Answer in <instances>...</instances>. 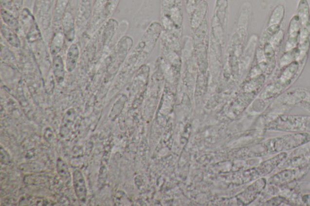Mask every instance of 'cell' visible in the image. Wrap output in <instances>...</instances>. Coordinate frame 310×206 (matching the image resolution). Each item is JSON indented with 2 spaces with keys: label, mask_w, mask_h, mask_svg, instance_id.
<instances>
[{
  "label": "cell",
  "mask_w": 310,
  "mask_h": 206,
  "mask_svg": "<svg viewBox=\"0 0 310 206\" xmlns=\"http://www.w3.org/2000/svg\"><path fill=\"white\" fill-rule=\"evenodd\" d=\"M57 171L59 175L64 179L69 180L70 178V173H69L68 166L61 158H58L57 160Z\"/></svg>",
  "instance_id": "cell-27"
},
{
  "label": "cell",
  "mask_w": 310,
  "mask_h": 206,
  "mask_svg": "<svg viewBox=\"0 0 310 206\" xmlns=\"http://www.w3.org/2000/svg\"><path fill=\"white\" fill-rule=\"evenodd\" d=\"M285 12H286V9H285L284 4H279L277 5L270 15L267 26H273V25H281L285 18Z\"/></svg>",
  "instance_id": "cell-22"
},
{
  "label": "cell",
  "mask_w": 310,
  "mask_h": 206,
  "mask_svg": "<svg viewBox=\"0 0 310 206\" xmlns=\"http://www.w3.org/2000/svg\"><path fill=\"white\" fill-rule=\"evenodd\" d=\"M259 45L262 47L265 59H266L267 63L269 64V69H268L267 76H270L274 73L276 67L277 53L276 50L274 49L269 41L265 42L263 44H259Z\"/></svg>",
  "instance_id": "cell-14"
},
{
  "label": "cell",
  "mask_w": 310,
  "mask_h": 206,
  "mask_svg": "<svg viewBox=\"0 0 310 206\" xmlns=\"http://www.w3.org/2000/svg\"><path fill=\"white\" fill-rule=\"evenodd\" d=\"M118 26V22L114 19H109L104 25L102 34H101V46H106L110 43L111 39L112 38L116 30H117Z\"/></svg>",
  "instance_id": "cell-19"
},
{
  "label": "cell",
  "mask_w": 310,
  "mask_h": 206,
  "mask_svg": "<svg viewBox=\"0 0 310 206\" xmlns=\"http://www.w3.org/2000/svg\"><path fill=\"white\" fill-rule=\"evenodd\" d=\"M1 33L2 38L14 48L19 49L21 46V41L18 35V33L13 29L7 26L4 23L1 24Z\"/></svg>",
  "instance_id": "cell-17"
},
{
  "label": "cell",
  "mask_w": 310,
  "mask_h": 206,
  "mask_svg": "<svg viewBox=\"0 0 310 206\" xmlns=\"http://www.w3.org/2000/svg\"><path fill=\"white\" fill-rule=\"evenodd\" d=\"M73 185L76 197L82 203L86 202L88 189H87L85 178L81 171L76 170L73 173Z\"/></svg>",
  "instance_id": "cell-9"
},
{
  "label": "cell",
  "mask_w": 310,
  "mask_h": 206,
  "mask_svg": "<svg viewBox=\"0 0 310 206\" xmlns=\"http://www.w3.org/2000/svg\"><path fill=\"white\" fill-rule=\"evenodd\" d=\"M79 56H80V51L78 46L75 43L72 44L67 52L65 64L66 69L69 73L74 71L76 68Z\"/></svg>",
  "instance_id": "cell-15"
},
{
  "label": "cell",
  "mask_w": 310,
  "mask_h": 206,
  "mask_svg": "<svg viewBox=\"0 0 310 206\" xmlns=\"http://www.w3.org/2000/svg\"><path fill=\"white\" fill-rule=\"evenodd\" d=\"M66 65L64 63L63 58L60 55L55 56L52 61V69L55 79L56 83L61 84L65 78Z\"/></svg>",
  "instance_id": "cell-18"
},
{
  "label": "cell",
  "mask_w": 310,
  "mask_h": 206,
  "mask_svg": "<svg viewBox=\"0 0 310 206\" xmlns=\"http://www.w3.org/2000/svg\"><path fill=\"white\" fill-rule=\"evenodd\" d=\"M302 26V21L298 15H294L290 19L289 28H288V34H300V31Z\"/></svg>",
  "instance_id": "cell-25"
},
{
  "label": "cell",
  "mask_w": 310,
  "mask_h": 206,
  "mask_svg": "<svg viewBox=\"0 0 310 206\" xmlns=\"http://www.w3.org/2000/svg\"><path fill=\"white\" fill-rule=\"evenodd\" d=\"M54 0H37L36 14L39 27L48 31L52 23V11Z\"/></svg>",
  "instance_id": "cell-8"
},
{
  "label": "cell",
  "mask_w": 310,
  "mask_h": 206,
  "mask_svg": "<svg viewBox=\"0 0 310 206\" xmlns=\"http://www.w3.org/2000/svg\"><path fill=\"white\" fill-rule=\"evenodd\" d=\"M20 23L27 40L30 43H36L43 40L40 27L30 10L25 7L21 10Z\"/></svg>",
  "instance_id": "cell-3"
},
{
  "label": "cell",
  "mask_w": 310,
  "mask_h": 206,
  "mask_svg": "<svg viewBox=\"0 0 310 206\" xmlns=\"http://www.w3.org/2000/svg\"><path fill=\"white\" fill-rule=\"evenodd\" d=\"M70 0H56L54 10L52 25L55 31L62 30V21L68 10Z\"/></svg>",
  "instance_id": "cell-11"
},
{
  "label": "cell",
  "mask_w": 310,
  "mask_h": 206,
  "mask_svg": "<svg viewBox=\"0 0 310 206\" xmlns=\"http://www.w3.org/2000/svg\"><path fill=\"white\" fill-rule=\"evenodd\" d=\"M75 118V112L73 109H71L66 113L63 119V128L66 131H69V127L73 125Z\"/></svg>",
  "instance_id": "cell-28"
},
{
  "label": "cell",
  "mask_w": 310,
  "mask_h": 206,
  "mask_svg": "<svg viewBox=\"0 0 310 206\" xmlns=\"http://www.w3.org/2000/svg\"><path fill=\"white\" fill-rule=\"evenodd\" d=\"M265 130L291 133L309 132L310 131V116L282 114L265 125Z\"/></svg>",
  "instance_id": "cell-2"
},
{
  "label": "cell",
  "mask_w": 310,
  "mask_h": 206,
  "mask_svg": "<svg viewBox=\"0 0 310 206\" xmlns=\"http://www.w3.org/2000/svg\"><path fill=\"white\" fill-rule=\"evenodd\" d=\"M310 165L304 168L283 169L269 178V184L271 186H281L301 180L309 173Z\"/></svg>",
  "instance_id": "cell-4"
},
{
  "label": "cell",
  "mask_w": 310,
  "mask_h": 206,
  "mask_svg": "<svg viewBox=\"0 0 310 206\" xmlns=\"http://www.w3.org/2000/svg\"><path fill=\"white\" fill-rule=\"evenodd\" d=\"M308 90V88L302 87L292 88L282 93L274 101L292 108L301 102L307 101Z\"/></svg>",
  "instance_id": "cell-7"
},
{
  "label": "cell",
  "mask_w": 310,
  "mask_h": 206,
  "mask_svg": "<svg viewBox=\"0 0 310 206\" xmlns=\"http://www.w3.org/2000/svg\"><path fill=\"white\" fill-rule=\"evenodd\" d=\"M1 7L8 10V11L15 13L13 6H12V0H1Z\"/></svg>",
  "instance_id": "cell-33"
},
{
  "label": "cell",
  "mask_w": 310,
  "mask_h": 206,
  "mask_svg": "<svg viewBox=\"0 0 310 206\" xmlns=\"http://www.w3.org/2000/svg\"><path fill=\"white\" fill-rule=\"evenodd\" d=\"M285 90L284 86L276 81L267 84L260 94V99L270 102L276 99Z\"/></svg>",
  "instance_id": "cell-13"
},
{
  "label": "cell",
  "mask_w": 310,
  "mask_h": 206,
  "mask_svg": "<svg viewBox=\"0 0 310 206\" xmlns=\"http://www.w3.org/2000/svg\"><path fill=\"white\" fill-rule=\"evenodd\" d=\"M1 16L2 21L7 26L13 29L17 33L20 32L22 28L20 21L17 19L13 12L1 7Z\"/></svg>",
  "instance_id": "cell-20"
},
{
  "label": "cell",
  "mask_w": 310,
  "mask_h": 206,
  "mask_svg": "<svg viewBox=\"0 0 310 206\" xmlns=\"http://www.w3.org/2000/svg\"><path fill=\"white\" fill-rule=\"evenodd\" d=\"M304 65L305 63H301L299 61L292 62L284 69H280L281 72L275 81L279 82L286 90L298 78Z\"/></svg>",
  "instance_id": "cell-6"
},
{
  "label": "cell",
  "mask_w": 310,
  "mask_h": 206,
  "mask_svg": "<svg viewBox=\"0 0 310 206\" xmlns=\"http://www.w3.org/2000/svg\"><path fill=\"white\" fill-rule=\"evenodd\" d=\"M310 153L306 154L292 156V157H288L287 159L284 160L278 168H299L306 167L310 165Z\"/></svg>",
  "instance_id": "cell-12"
},
{
  "label": "cell",
  "mask_w": 310,
  "mask_h": 206,
  "mask_svg": "<svg viewBox=\"0 0 310 206\" xmlns=\"http://www.w3.org/2000/svg\"><path fill=\"white\" fill-rule=\"evenodd\" d=\"M66 40L62 30L54 31V34L51 39L50 46H49V52L52 56L58 55L63 49Z\"/></svg>",
  "instance_id": "cell-16"
},
{
  "label": "cell",
  "mask_w": 310,
  "mask_h": 206,
  "mask_svg": "<svg viewBox=\"0 0 310 206\" xmlns=\"http://www.w3.org/2000/svg\"><path fill=\"white\" fill-rule=\"evenodd\" d=\"M299 43V34H288V38L285 43V52L292 51L296 48Z\"/></svg>",
  "instance_id": "cell-26"
},
{
  "label": "cell",
  "mask_w": 310,
  "mask_h": 206,
  "mask_svg": "<svg viewBox=\"0 0 310 206\" xmlns=\"http://www.w3.org/2000/svg\"><path fill=\"white\" fill-rule=\"evenodd\" d=\"M284 38L285 32L281 28L270 39L269 42L276 50L277 54L279 53V50L284 43Z\"/></svg>",
  "instance_id": "cell-24"
},
{
  "label": "cell",
  "mask_w": 310,
  "mask_h": 206,
  "mask_svg": "<svg viewBox=\"0 0 310 206\" xmlns=\"http://www.w3.org/2000/svg\"><path fill=\"white\" fill-rule=\"evenodd\" d=\"M310 38V22L302 24L299 34V43Z\"/></svg>",
  "instance_id": "cell-30"
},
{
  "label": "cell",
  "mask_w": 310,
  "mask_h": 206,
  "mask_svg": "<svg viewBox=\"0 0 310 206\" xmlns=\"http://www.w3.org/2000/svg\"><path fill=\"white\" fill-rule=\"evenodd\" d=\"M12 6H13L15 13H18L21 11L23 6V0H12Z\"/></svg>",
  "instance_id": "cell-32"
},
{
  "label": "cell",
  "mask_w": 310,
  "mask_h": 206,
  "mask_svg": "<svg viewBox=\"0 0 310 206\" xmlns=\"http://www.w3.org/2000/svg\"><path fill=\"white\" fill-rule=\"evenodd\" d=\"M265 206H282V205H287V206H291V203H290L289 201H288L286 198L282 197V196L277 195L276 197L271 198L269 200H268L265 204Z\"/></svg>",
  "instance_id": "cell-29"
},
{
  "label": "cell",
  "mask_w": 310,
  "mask_h": 206,
  "mask_svg": "<svg viewBox=\"0 0 310 206\" xmlns=\"http://www.w3.org/2000/svg\"><path fill=\"white\" fill-rule=\"evenodd\" d=\"M310 141L309 132L294 133L267 139L260 144L259 156L293 150Z\"/></svg>",
  "instance_id": "cell-1"
},
{
  "label": "cell",
  "mask_w": 310,
  "mask_h": 206,
  "mask_svg": "<svg viewBox=\"0 0 310 206\" xmlns=\"http://www.w3.org/2000/svg\"><path fill=\"white\" fill-rule=\"evenodd\" d=\"M297 15L301 18L302 24L310 22V7L308 0H299L297 4Z\"/></svg>",
  "instance_id": "cell-23"
},
{
  "label": "cell",
  "mask_w": 310,
  "mask_h": 206,
  "mask_svg": "<svg viewBox=\"0 0 310 206\" xmlns=\"http://www.w3.org/2000/svg\"><path fill=\"white\" fill-rule=\"evenodd\" d=\"M300 56V51L298 47L292 51L284 52L282 54L278 61V67L279 69L285 68L289 64L294 61H298Z\"/></svg>",
  "instance_id": "cell-21"
},
{
  "label": "cell",
  "mask_w": 310,
  "mask_h": 206,
  "mask_svg": "<svg viewBox=\"0 0 310 206\" xmlns=\"http://www.w3.org/2000/svg\"><path fill=\"white\" fill-rule=\"evenodd\" d=\"M310 153V141L308 143L304 144V145L299 146V147L294 149L290 153V155L289 157H292V156H296L302 154H306Z\"/></svg>",
  "instance_id": "cell-31"
},
{
  "label": "cell",
  "mask_w": 310,
  "mask_h": 206,
  "mask_svg": "<svg viewBox=\"0 0 310 206\" xmlns=\"http://www.w3.org/2000/svg\"><path fill=\"white\" fill-rule=\"evenodd\" d=\"M92 16V0H77L75 21L79 34L83 33L88 28Z\"/></svg>",
  "instance_id": "cell-5"
},
{
  "label": "cell",
  "mask_w": 310,
  "mask_h": 206,
  "mask_svg": "<svg viewBox=\"0 0 310 206\" xmlns=\"http://www.w3.org/2000/svg\"><path fill=\"white\" fill-rule=\"evenodd\" d=\"M310 113V103L307 101H302L297 105Z\"/></svg>",
  "instance_id": "cell-34"
},
{
  "label": "cell",
  "mask_w": 310,
  "mask_h": 206,
  "mask_svg": "<svg viewBox=\"0 0 310 206\" xmlns=\"http://www.w3.org/2000/svg\"><path fill=\"white\" fill-rule=\"evenodd\" d=\"M76 21L73 13L67 11L62 21V31L66 36V40L73 43L76 36Z\"/></svg>",
  "instance_id": "cell-10"
}]
</instances>
